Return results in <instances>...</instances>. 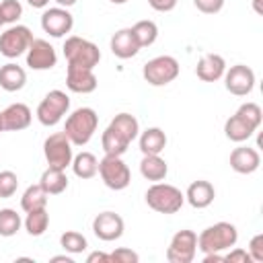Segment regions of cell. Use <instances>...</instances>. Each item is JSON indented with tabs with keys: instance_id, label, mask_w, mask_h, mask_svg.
Here are the masks:
<instances>
[{
	"instance_id": "5bb4252c",
	"label": "cell",
	"mask_w": 263,
	"mask_h": 263,
	"mask_svg": "<svg viewBox=\"0 0 263 263\" xmlns=\"http://www.w3.org/2000/svg\"><path fill=\"white\" fill-rule=\"evenodd\" d=\"M123 230H125L123 218L115 212H101L92 220V232L99 240L113 242V240L123 236Z\"/></svg>"
},
{
	"instance_id": "60d3db41",
	"label": "cell",
	"mask_w": 263,
	"mask_h": 263,
	"mask_svg": "<svg viewBox=\"0 0 263 263\" xmlns=\"http://www.w3.org/2000/svg\"><path fill=\"white\" fill-rule=\"evenodd\" d=\"M179 0H148L150 8L156 10V12H171L175 6H177Z\"/></svg>"
},
{
	"instance_id": "d6a6232c",
	"label": "cell",
	"mask_w": 263,
	"mask_h": 263,
	"mask_svg": "<svg viewBox=\"0 0 263 263\" xmlns=\"http://www.w3.org/2000/svg\"><path fill=\"white\" fill-rule=\"evenodd\" d=\"M60 245L66 253L70 255H78V253H84L88 249V240L84 234L76 232V230H66L62 236H60Z\"/></svg>"
},
{
	"instance_id": "6da1fadb",
	"label": "cell",
	"mask_w": 263,
	"mask_h": 263,
	"mask_svg": "<svg viewBox=\"0 0 263 263\" xmlns=\"http://www.w3.org/2000/svg\"><path fill=\"white\" fill-rule=\"evenodd\" d=\"M99 125V115L92 107H78L66 117L64 134L72 146H86L95 136Z\"/></svg>"
},
{
	"instance_id": "f6af8a7d",
	"label": "cell",
	"mask_w": 263,
	"mask_h": 263,
	"mask_svg": "<svg viewBox=\"0 0 263 263\" xmlns=\"http://www.w3.org/2000/svg\"><path fill=\"white\" fill-rule=\"evenodd\" d=\"M51 263H74V261L68 255H55V257H51Z\"/></svg>"
},
{
	"instance_id": "4fadbf2b",
	"label": "cell",
	"mask_w": 263,
	"mask_h": 263,
	"mask_svg": "<svg viewBox=\"0 0 263 263\" xmlns=\"http://www.w3.org/2000/svg\"><path fill=\"white\" fill-rule=\"evenodd\" d=\"M25 55H27V66L37 72L51 70L58 64V53H55L53 45L45 39H33Z\"/></svg>"
},
{
	"instance_id": "30bf717a",
	"label": "cell",
	"mask_w": 263,
	"mask_h": 263,
	"mask_svg": "<svg viewBox=\"0 0 263 263\" xmlns=\"http://www.w3.org/2000/svg\"><path fill=\"white\" fill-rule=\"evenodd\" d=\"M197 253V234L189 228L177 230L166 247V259L171 263H191Z\"/></svg>"
},
{
	"instance_id": "5b68a950",
	"label": "cell",
	"mask_w": 263,
	"mask_h": 263,
	"mask_svg": "<svg viewBox=\"0 0 263 263\" xmlns=\"http://www.w3.org/2000/svg\"><path fill=\"white\" fill-rule=\"evenodd\" d=\"M68 111H70V97L64 90L53 88L41 99V103L37 105L35 115H37L41 125L53 127L64 119V115H68Z\"/></svg>"
},
{
	"instance_id": "681fc988",
	"label": "cell",
	"mask_w": 263,
	"mask_h": 263,
	"mask_svg": "<svg viewBox=\"0 0 263 263\" xmlns=\"http://www.w3.org/2000/svg\"><path fill=\"white\" fill-rule=\"evenodd\" d=\"M4 132V125H2V113H0V134Z\"/></svg>"
},
{
	"instance_id": "d6986e66",
	"label": "cell",
	"mask_w": 263,
	"mask_h": 263,
	"mask_svg": "<svg viewBox=\"0 0 263 263\" xmlns=\"http://www.w3.org/2000/svg\"><path fill=\"white\" fill-rule=\"evenodd\" d=\"M226 72V62L218 53H203L195 66V74L203 82H216L224 76Z\"/></svg>"
},
{
	"instance_id": "44dd1931",
	"label": "cell",
	"mask_w": 263,
	"mask_h": 263,
	"mask_svg": "<svg viewBox=\"0 0 263 263\" xmlns=\"http://www.w3.org/2000/svg\"><path fill=\"white\" fill-rule=\"evenodd\" d=\"M255 132H257V127H255L253 123H249V121H247L242 115H238V113L230 115V117L226 119V123H224V136H226L230 142H236V144L247 142Z\"/></svg>"
},
{
	"instance_id": "8992f818",
	"label": "cell",
	"mask_w": 263,
	"mask_h": 263,
	"mask_svg": "<svg viewBox=\"0 0 263 263\" xmlns=\"http://www.w3.org/2000/svg\"><path fill=\"white\" fill-rule=\"evenodd\" d=\"M179 72L181 66L173 55H156L142 68V76L150 86H166L179 76Z\"/></svg>"
},
{
	"instance_id": "ffe728a7",
	"label": "cell",
	"mask_w": 263,
	"mask_h": 263,
	"mask_svg": "<svg viewBox=\"0 0 263 263\" xmlns=\"http://www.w3.org/2000/svg\"><path fill=\"white\" fill-rule=\"evenodd\" d=\"M214 197H216L214 185H212L210 181H203V179L193 181V183L187 187V191H185V201H187L191 208H195V210H203V208L212 205Z\"/></svg>"
},
{
	"instance_id": "ee69618b",
	"label": "cell",
	"mask_w": 263,
	"mask_h": 263,
	"mask_svg": "<svg viewBox=\"0 0 263 263\" xmlns=\"http://www.w3.org/2000/svg\"><path fill=\"white\" fill-rule=\"evenodd\" d=\"M27 4H29L31 8H41V10H45V8L49 6V0H27Z\"/></svg>"
},
{
	"instance_id": "c3c4849f",
	"label": "cell",
	"mask_w": 263,
	"mask_h": 263,
	"mask_svg": "<svg viewBox=\"0 0 263 263\" xmlns=\"http://www.w3.org/2000/svg\"><path fill=\"white\" fill-rule=\"evenodd\" d=\"M109 2H113V4H125L127 0H109Z\"/></svg>"
},
{
	"instance_id": "1f68e13d",
	"label": "cell",
	"mask_w": 263,
	"mask_h": 263,
	"mask_svg": "<svg viewBox=\"0 0 263 263\" xmlns=\"http://www.w3.org/2000/svg\"><path fill=\"white\" fill-rule=\"evenodd\" d=\"M21 226H23V220L16 214V210H12V208L0 210V236H4V238L14 236L21 230Z\"/></svg>"
},
{
	"instance_id": "9c48e42d",
	"label": "cell",
	"mask_w": 263,
	"mask_h": 263,
	"mask_svg": "<svg viewBox=\"0 0 263 263\" xmlns=\"http://www.w3.org/2000/svg\"><path fill=\"white\" fill-rule=\"evenodd\" d=\"M33 33L29 27L25 25H10L6 31L0 33V53L8 60H14L23 53H27L31 41H33Z\"/></svg>"
},
{
	"instance_id": "7dc6e473",
	"label": "cell",
	"mask_w": 263,
	"mask_h": 263,
	"mask_svg": "<svg viewBox=\"0 0 263 263\" xmlns=\"http://www.w3.org/2000/svg\"><path fill=\"white\" fill-rule=\"evenodd\" d=\"M253 8H255V12L261 14V12H263V10H261V0H253Z\"/></svg>"
},
{
	"instance_id": "f907efd6",
	"label": "cell",
	"mask_w": 263,
	"mask_h": 263,
	"mask_svg": "<svg viewBox=\"0 0 263 263\" xmlns=\"http://www.w3.org/2000/svg\"><path fill=\"white\" fill-rule=\"evenodd\" d=\"M2 25H4V23H2V18H0V27H2Z\"/></svg>"
},
{
	"instance_id": "d4e9b609",
	"label": "cell",
	"mask_w": 263,
	"mask_h": 263,
	"mask_svg": "<svg viewBox=\"0 0 263 263\" xmlns=\"http://www.w3.org/2000/svg\"><path fill=\"white\" fill-rule=\"evenodd\" d=\"M138 144L142 154H160L166 148V134L160 127H148L138 134Z\"/></svg>"
},
{
	"instance_id": "277c9868",
	"label": "cell",
	"mask_w": 263,
	"mask_h": 263,
	"mask_svg": "<svg viewBox=\"0 0 263 263\" xmlns=\"http://www.w3.org/2000/svg\"><path fill=\"white\" fill-rule=\"evenodd\" d=\"M64 58L68 62V66H82V68H90L95 70V66H99L101 62V49L78 35H70L64 41Z\"/></svg>"
},
{
	"instance_id": "bcb514c9",
	"label": "cell",
	"mask_w": 263,
	"mask_h": 263,
	"mask_svg": "<svg viewBox=\"0 0 263 263\" xmlns=\"http://www.w3.org/2000/svg\"><path fill=\"white\" fill-rule=\"evenodd\" d=\"M53 2H58V6H62V8H70L76 4V0H53Z\"/></svg>"
},
{
	"instance_id": "4316f807",
	"label": "cell",
	"mask_w": 263,
	"mask_h": 263,
	"mask_svg": "<svg viewBox=\"0 0 263 263\" xmlns=\"http://www.w3.org/2000/svg\"><path fill=\"white\" fill-rule=\"evenodd\" d=\"M72 171L78 179H92L99 173V160L92 152H80L72 158Z\"/></svg>"
},
{
	"instance_id": "4dcf8cb0",
	"label": "cell",
	"mask_w": 263,
	"mask_h": 263,
	"mask_svg": "<svg viewBox=\"0 0 263 263\" xmlns=\"http://www.w3.org/2000/svg\"><path fill=\"white\" fill-rule=\"evenodd\" d=\"M111 125L117 127L129 142H134L138 138V134H140V123H138V119L132 113H117L111 119Z\"/></svg>"
},
{
	"instance_id": "7a4b0ae2",
	"label": "cell",
	"mask_w": 263,
	"mask_h": 263,
	"mask_svg": "<svg viewBox=\"0 0 263 263\" xmlns=\"http://www.w3.org/2000/svg\"><path fill=\"white\" fill-rule=\"evenodd\" d=\"M238 230L230 222H216L199 232L197 236V251L205 253H222L236 245Z\"/></svg>"
},
{
	"instance_id": "8d00e7d4",
	"label": "cell",
	"mask_w": 263,
	"mask_h": 263,
	"mask_svg": "<svg viewBox=\"0 0 263 263\" xmlns=\"http://www.w3.org/2000/svg\"><path fill=\"white\" fill-rule=\"evenodd\" d=\"M109 261H111V263H138V261H140V255L134 253L132 249L119 247V249H115L113 253H109Z\"/></svg>"
},
{
	"instance_id": "f546056e",
	"label": "cell",
	"mask_w": 263,
	"mask_h": 263,
	"mask_svg": "<svg viewBox=\"0 0 263 263\" xmlns=\"http://www.w3.org/2000/svg\"><path fill=\"white\" fill-rule=\"evenodd\" d=\"M132 31H134V35H136L140 47H150V45L158 39V25H156L154 21H148V18L138 21V23L132 27Z\"/></svg>"
},
{
	"instance_id": "484cf974",
	"label": "cell",
	"mask_w": 263,
	"mask_h": 263,
	"mask_svg": "<svg viewBox=\"0 0 263 263\" xmlns=\"http://www.w3.org/2000/svg\"><path fill=\"white\" fill-rule=\"evenodd\" d=\"M39 185L43 187V191H45L47 195H60V193H64V191L68 189V177H66V171L47 166V168L41 173Z\"/></svg>"
},
{
	"instance_id": "d590c367",
	"label": "cell",
	"mask_w": 263,
	"mask_h": 263,
	"mask_svg": "<svg viewBox=\"0 0 263 263\" xmlns=\"http://www.w3.org/2000/svg\"><path fill=\"white\" fill-rule=\"evenodd\" d=\"M236 113L238 115H242L249 123H253L257 129H259V125H261V121H263V111H261V107L257 105V103H242L238 109H236Z\"/></svg>"
},
{
	"instance_id": "2e32d148",
	"label": "cell",
	"mask_w": 263,
	"mask_h": 263,
	"mask_svg": "<svg viewBox=\"0 0 263 263\" xmlns=\"http://www.w3.org/2000/svg\"><path fill=\"white\" fill-rule=\"evenodd\" d=\"M261 166V154L251 146H238L230 152V168L238 175H251Z\"/></svg>"
},
{
	"instance_id": "52a82bcc",
	"label": "cell",
	"mask_w": 263,
	"mask_h": 263,
	"mask_svg": "<svg viewBox=\"0 0 263 263\" xmlns=\"http://www.w3.org/2000/svg\"><path fill=\"white\" fill-rule=\"evenodd\" d=\"M72 148L74 146L66 138L64 132H55V134L47 136L45 142H43V156L47 160V166L66 171L72 164V158H74V150Z\"/></svg>"
},
{
	"instance_id": "3957f363",
	"label": "cell",
	"mask_w": 263,
	"mask_h": 263,
	"mask_svg": "<svg viewBox=\"0 0 263 263\" xmlns=\"http://www.w3.org/2000/svg\"><path fill=\"white\" fill-rule=\"evenodd\" d=\"M144 199L148 208L158 214H177L185 203V193H181V189H177L175 185L158 181L146 189Z\"/></svg>"
},
{
	"instance_id": "7402d4cb",
	"label": "cell",
	"mask_w": 263,
	"mask_h": 263,
	"mask_svg": "<svg viewBox=\"0 0 263 263\" xmlns=\"http://www.w3.org/2000/svg\"><path fill=\"white\" fill-rule=\"evenodd\" d=\"M140 173L146 181L158 183L164 181L168 175V164L164 158H160V154H144L140 160Z\"/></svg>"
},
{
	"instance_id": "7c38bea8",
	"label": "cell",
	"mask_w": 263,
	"mask_h": 263,
	"mask_svg": "<svg viewBox=\"0 0 263 263\" xmlns=\"http://www.w3.org/2000/svg\"><path fill=\"white\" fill-rule=\"evenodd\" d=\"M222 78H224L226 90L234 97H247L255 88V72L245 64L230 66V70H226Z\"/></svg>"
},
{
	"instance_id": "f1b7e54d",
	"label": "cell",
	"mask_w": 263,
	"mask_h": 263,
	"mask_svg": "<svg viewBox=\"0 0 263 263\" xmlns=\"http://www.w3.org/2000/svg\"><path fill=\"white\" fill-rule=\"evenodd\" d=\"M23 226L25 230L31 234V236H41L45 234L47 226H49V214L45 208L41 210H33V212H27V218L23 220Z\"/></svg>"
},
{
	"instance_id": "e575fe53",
	"label": "cell",
	"mask_w": 263,
	"mask_h": 263,
	"mask_svg": "<svg viewBox=\"0 0 263 263\" xmlns=\"http://www.w3.org/2000/svg\"><path fill=\"white\" fill-rule=\"evenodd\" d=\"M18 189V177L12 171H0V199H8Z\"/></svg>"
},
{
	"instance_id": "cb8c5ba5",
	"label": "cell",
	"mask_w": 263,
	"mask_h": 263,
	"mask_svg": "<svg viewBox=\"0 0 263 263\" xmlns=\"http://www.w3.org/2000/svg\"><path fill=\"white\" fill-rule=\"evenodd\" d=\"M129 144H132V142H129L117 127H113L111 123L105 127L103 136H101V146H103V152H105V154L123 156L125 150L129 148Z\"/></svg>"
},
{
	"instance_id": "e0dca14e",
	"label": "cell",
	"mask_w": 263,
	"mask_h": 263,
	"mask_svg": "<svg viewBox=\"0 0 263 263\" xmlns=\"http://www.w3.org/2000/svg\"><path fill=\"white\" fill-rule=\"evenodd\" d=\"M0 113H2L4 132H21V129H27L31 125V119H33V113H31V109L25 103H12V105H8Z\"/></svg>"
},
{
	"instance_id": "836d02e7",
	"label": "cell",
	"mask_w": 263,
	"mask_h": 263,
	"mask_svg": "<svg viewBox=\"0 0 263 263\" xmlns=\"http://www.w3.org/2000/svg\"><path fill=\"white\" fill-rule=\"evenodd\" d=\"M23 16V6L18 0H0V18L4 25H16Z\"/></svg>"
},
{
	"instance_id": "ba28073f",
	"label": "cell",
	"mask_w": 263,
	"mask_h": 263,
	"mask_svg": "<svg viewBox=\"0 0 263 263\" xmlns=\"http://www.w3.org/2000/svg\"><path fill=\"white\" fill-rule=\"evenodd\" d=\"M99 175H101L103 183L113 191H121L132 183V173L121 156L105 154L99 160Z\"/></svg>"
},
{
	"instance_id": "9a60e30c",
	"label": "cell",
	"mask_w": 263,
	"mask_h": 263,
	"mask_svg": "<svg viewBox=\"0 0 263 263\" xmlns=\"http://www.w3.org/2000/svg\"><path fill=\"white\" fill-rule=\"evenodd\" d=\"M97 76L95 70L90 68H82V66H68L66 70V86L68 90L76 92V95H88L92 90H97Z\"/></svg>"
},
{
	"instance_id": "74e56055",
	"label": "cell",
	"mask_w": 263,
	"mask_h": 263,
	"mask_svg": "<svg viewBox=\"0 0 263 263\" xmlns=\"http://www.w3.org/2000/svg\"><path fill=\"white\" fill-rule=\"evenodd\" d=\"M193 6L203 14H216L224 8V0H193Z\"/></svg>"
},
{
	"instance_id": "7bdbcfd3",
	"label": "cell",
	"mask_w": 263,
	"mask_h": 263,
	"mask_svg": "<svg viewBox=\"0 0 263 263\" xmlns=\"http://www.w3.org/2000/svg\"><path fill=\"white\" fill-rule=\"evenodd\" d=\"M220 261H224L222 253H205L203 255V263H220Z\"/></svg>"
},
{
	"instance_id": "603a6c76",
	"label": "cell",
	"mask_w": 263,
	"mask_h": 263,
	"mask_svg": "<svg viewBox=\"0 0 263 263\" xmlns=\"http://www.w3.org/2000/svg\"><path fill=\"white\" fill-rule=\"evenodd\" d=\"M27 82V72L14 64V62H8L4 66H0V88L6 90V92H16L25 86Z\"/></svg>"
},
{
	"instance_id": "ab89813d",
	"label": "cell",
	"mask_w": 263,
	"mask_h": 263,
	"mask_svg": "<svg viewBox=\"0 0 263 263\" xmlns=\"http://www.w3.org/2000/svg\"><path fill=\"white\" fill-rule=\"evenodd\" d=\"M224 261H226V263H251V255H249V251H245V249L232 247L230 253L224 255Z\"/></svg>"
},
{
	"instance_id": "83f0119b",
	"label": "cell",
	"mask_w": 263,
	"mask_h": 263,
	"mask_svg": "<svg viewBox=\"0 0 263 263\" xmlns=\"http://www.w3.org/2000/svg\"><path fill=\"white\" fill-rule=\"evenodd\" d=\"M47 205V193L43 191V187L37 185H29L21 197V208L23 212H33V210H41Z\"/></svg>"
},
{
	"instance_id": "b9f144b4",
	"label": "cell",
	"mask_w": 263,
	"mask_h": 263,
	"mask_svg": "<svg viewBox=\"0 0 263 263\" xmlns=\"http://www.w3.org/2000/svg\"><path fill=\"white\" fill-rule=\"evenodd\" d=\"M86 263H111L109 261V253H101V251H95L86 257Z\"/></svg>"
},
{
	"instance_id": "ac0fdd59",
	"label": "cell",
	"mask_w": 263,
	"mask_h": 263,
	"mask_svg": "<svg viewBox=\"0 0 263 263\" xmlns=\"http://www.w3.org/2000/svg\"><path fill=\"white\" fill-rule=\"evenodd\" d=\"M109 45H111V53L115 58H119V60H129L142 49L138 39H136V35H134V31H132V27L129 29H119L117 33H113Z\"/></svg>"
},
{
	"instance_id": "f35d334b",
	"label": "cell",
	"mask_w": 263,
	"mask_h": 263,
	"mask_svg": "<svg viewBox=\"0 0 263 263\" xmlns=\"http://www.w3.org/2000/svg\"><path fill=\"white\" fill-rule=\"evenodd\" d=\"M249 255H251V261L255 263L263 261V234H255L249 240Z\"/></svg>"
},
{
	"instance_id": "8fae6325",
	"label": "cell",
	"mask_w": 263,
	"mask_h": 263,
	"mask_svg": "<svg viewBox=\"0 0 263 263\" xmlns=\"http://www.w3.org/2000/svg\"><path fill=\"white\" fill-rule=\"evenodd\" d=\"M72 27H74V16L70 14L68 8L51 6V8H45L41 14V29L53 39L68 35L72 31Z\"/></svg>"
}]
</instances>
